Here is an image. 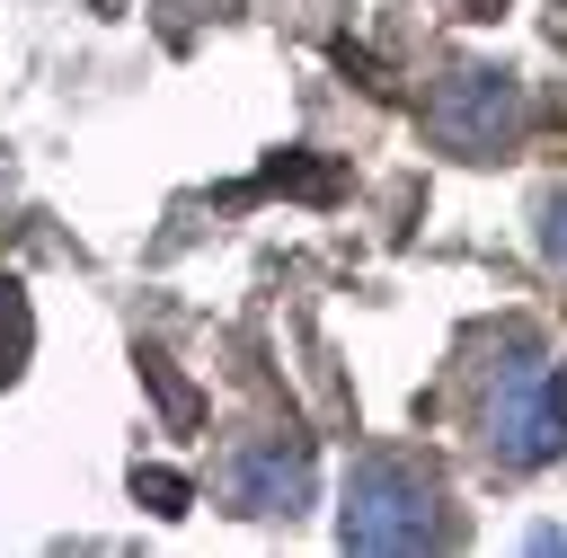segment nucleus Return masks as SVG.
I'll return each mask as SVG.
<instances>
[{
	"mask_svg": "<svg viewBox=\"0 0 567 558\" xmlns=\"http://www.w3.org/2000/svg\"><path fill=\"white\" fill-rule=\"evenodd\" d=\"M133 505H142V514H159V523H177V514L195 505V487H186V469H159V461H133Z\"/></svg>",
	"mask_w": 567,
	"mask_h": 558,
	"instance_id": "nucleus-7",
	"label": "nucleus"
},
{
	"mask_svg": "<svg viewBox=\"0 0 567 558\" xmlns=\"http://www.w3.org/2000/svg\"><path fill=\"white\" fill-rule=\"evenodd\" d=\"M230 505H239V514H284V523H292V514L310 505V443H301V434H292V443H284V434L239 443V452H230Z\"/></svg>",
	"mask_w": 567,
	"mask_h": 558,
	"instance_id": "nucleus-4",
	"label": "nucleus"
},
{
	"mask_svg": "<svg viewBox=\"0 0 567 558\" xmlns=\"http://www.w3.org/2000/svg\"><path fill=\"white\" fill-rule=\"evenodd\" d=\"M487 452L505 469H549L567 452V372L540 345H523L496 372V390H487Z\"/></svg>",
	"mask_w": 567,
	"mask_h": 558,
	"instance_id": "nucleus-2",
	"label": "nucleus"
},
{
	"mask_svg": "<svg viewBox=\"0 0 567 558\" xmlns=\"http://www.w3.org/2000/svg\"><path fill=\"white\" fill-rule=\"evenodd\" d=\"M532 221H540V257H549V266H558V275H567V186H549V195H540V213H532Z\"/></svg>",
	"mask_w": 567,
	"mask_h": 558,
	"instance_id": "nucleus-9",
	"label": "nucleus"
},
{
	"mask_svg": "<svg viewBox=\"0 0 567 558\" xmlns=\"http://www.w3.org/2000/svg\"><path fill=\"white\" fill-rule=\"evenodd\" d=\"M27 354H35V310H27L18 283H0V390L27 372Z\"/></svg>",
	"mask_w": 567,
	"mask_h": 558,
	"instance_id": "nucleus-5",
	"label": "nucleus"
},
{
	"mask_svg": "<svg viewBox=\"0 0 567 558\" xmlns=\"http://www.w3.org/2000/svg\"><path fill=\"white\" fill-rule=\"evenodd\" d=\"M337 540H346V549H452L461 523H452L434 469H416L408 452H363V461L346 469Z\"/></svg>",
	"mask_w": 567,
	"mask_h": 558,
	"instance_id": "nucleus-1",
	"label": "nucleus"
},
{
	"mask_svg": "<svg viewBox=\"0 0 567 558\" xmlns=\"http://www.w3.org/2000/svg\"><path fill=\"white\" fill-rule=\"evenodd\" d=\"M266 186H275V195H337V168L310 159V151H275V159H266Z\"/></svg>",
	"mask_w": 567,
	"mask_h": 558,
	"instance_id": "nucleus-8",
	"label": "nucleus"
},
{
	"mask_svg": "<svg viewBox=\"0 0 567 558\" xmlns=\"http://www.w3.org/2000/svg\"><path fill=\"white\" fill-rule=\"evenodd\" d=\"M425 133L452 151V159H496L523 142V80L496 71V62H452L425 97Z\"/></svg>",
	"mask_w": 567,
	"mask_h": 558,
	"instance_id": "nucleus-3",
	"label": "nucleus"
},
{
	"mask_svg": "<svg viewBox=\"0 0 567 558\" xmlns=\"http://www.w3.org/2000/svg\"><path fill=\"white\" fill-rule=\"evenodd\" d=\"M142 381H151V399H159V416H168V425H195V416H204V399L186 390V372H177L159 345H142Z\"/></svg>",
	"mask_w": 567,
	"mask_h": 558,
	"instance_id": "nucleus-6",
	"label": "nucleus"
}]
</instances>
